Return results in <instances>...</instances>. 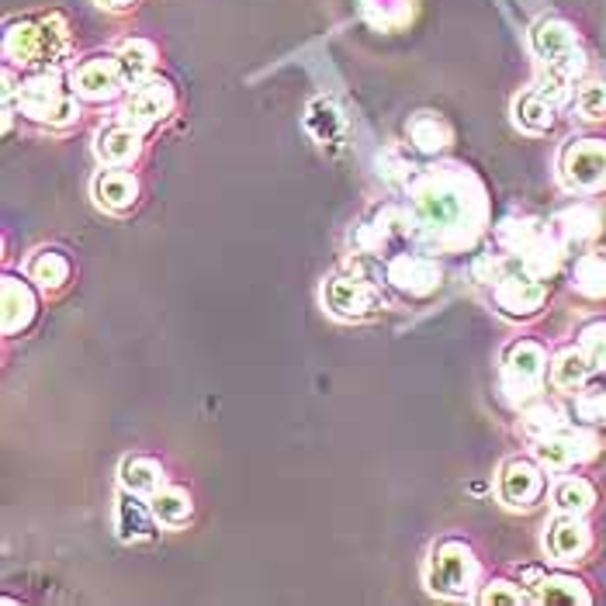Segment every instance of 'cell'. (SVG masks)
Instances as JSON below:
<instances>
[{"instance_id": "obj_5", "label": "cell", "mask_w": 606, "mask_h": 606, "mask_svg": "<svg viewBox=\"0 0 606 606\" xmlns=\"http://www.w3.org/2000/svg\"><path fill=\"white\" fill-rule=\"evenodd\" d=\"M170 108H173V91H170V83H163V80H142L139 87H132V94H129V101H125L122 122L142 132V129L156 125L160 119H166Z\"/></svg>"}, {"instance_id": "obj_28", "label": "cell", "mask_w": 606, "mask_h": 606, "mask_svg": "<svg viewBox=\"0 0 606 606\" xmlns=\"http://www.w3.org/2000/svg\"><path fill=\"white\" fill-rule=\"evenodd\" d=\"M364 11L371 21L395 28L413 14V0H364Z\"/></svg>"}, {"instance_id": "obj_3", "label": "cell", "mask_w": 606, "mask_h": 606, "mask_svg": "<svg viewBox=\"0 0 606 606\" xmlns=\"http://www.w3.org/2000/svg\"><path fill=\"white\" fill-rule=\"evenodd\" d=\"M18 104L24 108L28 119L49 122V125H67V122H73V114H77V101L67 94L63 80L55 73H49V70H42L32 80L21 83Z\"/></svg>"}, {"instance_id": "obj_14", "label": "cell", "mask_w": 606, "mask_h": 606, "mask_svg": "<svg viewBox=\"0 0 606 606\" xmlns=\"http://www.w3.org/2000/svg\"><path fill=\"white\" fill-rule=\"evenodd\" d=\"M98 156L108 166H125L139 156V129L132 125H111L98 135Z\"/></svg>"}, {"instance_id": "obj_19", "label": "cell", "mask_w": 606, "mask_h": 606, "mask_svg": "<svg viewBox=\"0 0 606 606\" xmlns=\"http://www.w3.org/2000/svg\"><path fill=\"white\" fill-rule=\"evenodd\" d=\"M516 122L531 129V132H544V129H552L555 125V104L547 101L544 94L531 91L516 101Z\"/></svg>"}, {"instance_id": "obj_27", "label": "cell", "mask_w": 606, "mask_h": 606, "mask_svg": "<svg viewBox=\"0 0 606 606\" xmlns=\"http://www.w3.org/2000/svg\"><path fill=\"white\" fill-rule=\"evenodd\" d=\"M305 122H309V129L315 132V139H320V142H336L343 135V114L326 98H320V101L309 108V119Z\"/></svg>"}, {"instance_id": "obj_24", "label": "cell", "mask_w": 606, "mask_h": 606, "mask_svg": "<svg viewBox=\"0 0 606 606\" xmlns=\"http://www.w3.org/2000/svg\"><path fill=\"white\" fill-rule=\"evenodd\" d=\"M150 509L160 524H170V527L184 524L191 516V496L181 493V488H160V493H153V499H150Z\"/></svg>"}, {"instance_id": "obj_6", "label": "cell", "mask_w": 606, "mask_h": 606, "mask_svg": "<svg viewBox=\"0 0 606 606\" xmlns=\"http://www.w3.org/2000/svg\"><path fill=\"white\" fill-rule=\"evenodd\" d=\"M122 87H125V77L119 67V55H94V60L80 63L73 73V91L91 101H108L119 94Z\"/></svg>"}, {"instance_id": "obj_30", "label": "cell", "mask_w": 606, "mask_h": 606, "mask_svg": "<svg viewBox=\"0 0 606 606\" xmlns=\"http://www.w3.org/2000/svg\"><path fill=\"white\" fill-rule=\"evenodd\" d=\"M575 104H579L583 119H603L606 114V83H586L579 98H575Z\"/></svg>"}, {"instance_id": "obj_33", "label": "cell", "mask_w": 606, "mask_h": 606, "mask_svg": "<svg viewBox=\"0 0 606 606\" xmlns=\"http://www.w3.org/2000/svg\"><path fill=\"white\" fill-rule=\"evenodd\" d=\"M101 8H111V11H122V8H129L132 0H98Z\"/></svg>"}, {"instance_id": "obj_22", "label": "cell", "mask_w": 606, "mask_h": 606, "mask_svg": "<svg viewBox=\"0 0 606 606\" xmlns=\"http://www.w3.org/2000/svg\"><path fill=\"white\" fill-rule=\"evenodd\" d=\"M575 287L589 299L606 295V253H586L579 264H575Z\"/></svg>"}, {"instance_id": "obj_18", "label": "cell", "mask_w": 606, "mask_h": 606, "mask_svg": "<svg viewBox=\"0 0 606 606\" xmlns=\"http://www.w3.org/2000/svg\"><path fill=\"white\" fill-rule=\"evenodd\" d=\"M122 482L132 493H160L163 485V468L156 465L153 457H129L122 465Z\"/></svg>"}, {"instance_id": "obj_15", "label": "cell", "mask_w": 606, "mask_h": 606, "mask_svg": "<svg viewBox=\"0 0 606 606\" xmlns=\"http://www.w3.org/2000/svg\"><path fill=\"white\" fill-rule=\"evenodd\" d=\"M36 315V295L32 287L18 277H4V333H18L32 323Z\"/></svg>"}, {"instance_id": "obj_13", "label": "cell", "mask_w": 606, "mask_h": 606, "mask_svg": "<svg viewBox=\"0 0 606 606\" xmlns=\"http://www.w3.org/2000/svg\"><path fill=\"white\" fill-rule=\"evenodd\" d=\"M135 194H139V184H135L132 173H125V170H104V173H98L94 198L101 201L104 209L125 212V209H132Z\"/></svg>"}, {"instance_id": "obj_20", "label": "cell", "mask_w": 606, "mask_h": 606, "mask_svg": "<svg viewBox=\"0 0 606 606\" xmlns=\"http://www.w3.org/2000/svg\"><path fill=\"white\" fill-rule=\"evenodd\" d=\"M583 444H586V441H579V437H547V441L537 447V457L544 461L547 468L562 472V468L575 465V461L589 454V451H583Z\"/></svg>"}, {"instance_id": "obj_4", "label": "cell", "mask_w": 606, "mask_h": 606, "mask_svg": "<svg viewBox=\"0 0 606 606\" xmlns=\"http://www.w3.org/2000/svg\"><path fill=\"white\" fill-rule=\"evenodd\" d=\"M534 49L544 60L547 73H558L565 80H572L575 73H583L586 60H583V49L579 39H575L572 24H565L562 18H544L534 28Z\"/></svg>"}, {"instance_id": "obj_32", "label": "cell", "mask_w": 606, "mask_h": 606, "mask_svg": "<svg viewBox=\"0 0 606 606\" xmlns=\"http://www.w3.org/2000/svg\"><path fill=\"white\" fill-rule=\"evenodd\" d=\"M534 596H527L524 589H516L513 583H493L482 593V603H527Z\"/></svg>"}, {"instance_id": "obj_25", "label": "cell", "mask_w": 606, "mask_h": 606, "mask_svg": "<svg viewBox=\"0 0 606 606\" xmlns=\"http://www.w3.org/2000/svg\"><path fill=\"white\" fill-rule=\"evenodd\" d=\"M596 503V493L586 478H568L555 488V506L558 513H568V516H583L589 506Z\"/></svg>"}, {"instance_id": "obj_21", "label": "cell", "mask_w": 606, "mask_h": 606, "mask_svg": "<svg viewBox=\"0 0 606 606\" xmlns=\"http://www.w3.org/2000/svg\"><path fill=\"white\" fill-rule=\"evenodd\" d=\"M589 367H593V361L586 357V351H565V354H558V361L552 367V382L558 388L572 392L589 378Z\"/></svg>"}, {"instance_id": "obj_12", "label": "cell", "mask_w": 606, "mask_h": 606, "mask_svg": "<svg viewBox=\"0 0 606 606\" xmlns=\"http://www.w3.org/2000/svg\"><path fill=\"white\" fill-rule=\"evenodd\" d=\"M544 295H547V292H544V284H541V281H534V277H527V274H513V277H503L499 292H496V302H499V309L509 312V315H531V312L541 309Z\"/></svg>"}, {"instance_id": "obj_9", "label": "cell", "mask_w": 606, "mask_h": 606, "mask_svg": "<svg viewBox=\"0 0 606 606\" xmlns=\"http://www.w3.org/2000/svg\"><path fill=\"white\" fill-rule=\"evenodd\" d=\"M506 378H509V388L519 392V395H531L541 378H544V351L537 343H516L509 351V361H506Z\"/></svg>"}, {"instance_id": "obj_17", "label": "cell", "mask_w": 606, "mask_h": 606, "mask_svg": "<svg viewBox=\"0 0 606 606\" xmlns=\"http://www.w3.org/2000/svg\"><path fill=\"white\" fill-rule=\"evenodd\" d=\"M534 599L537 603H589V593L583 589L579 579H572V575H544L534 586Z\"/></svg>"}, {"instance_id": "obj_11", "label": "cell", "mask_w": 606, "mask_h": 606, "mask_svg": "<svg viewBox=\"0 0 606 606\" xmlns=\"http://www.w3.org/2000/svg\"><path fill=\"white\" fill-rule=\"evenodd\" d=\"M326 302L336 315H367V312L378 309V292L364 281L336 277L326 287Z\"/></svg>"}, {"instance_id": "obj_31", "label": "cell", "mask_w": 606, "mask_h": 606, "mask_svg": "<svg viewBox=\"0 0 606 606\" xmlns=\"http://www.w3.org/2000/svg\"><path fill=\"white\" fill-rule=\"evenodd\" d=\"M583 351L593 361V367H606V323H593L583 333Z\"/></svg>"}, {"instance_id": "obj_29", "label": "cell", "mask_w": 606, "mask_h": 606, "mask_svg": "<svg viewBox=\"0 0 606 606\" xmlns=\"http://www.w3.org/2000/svg\"><path fill=\"white\" fill-rule=\"evenodd\" d=\"M410 132H413V142L420 150H441L444 139H447V125L437 119V114H420Z\"/></svg>"}, {"instance_id": "obj_7", "label": "cell", "mask_w": 606, "mask_h": 606, "mask_svg": "<svg viewBox=\"0 0 606 606\" xmlns=\"http://www.w3.org/2000/svg\"><path fill=\"white\" fill-rule=\"evenodd\" d=\"M565 178L579 191H596L606 184V142L586 139L575 142L565 153Z\"/></svg>"}, {"instance_id": "obj_2", "label": "cell", "mask_w": 606, "mask_h": 606, "mask_svg": "<svg viewBox=\"0 0 606 606\" xmlns=\"http://www.w3.org/2000/svg\"><path fill=\"white\" fill-rule=\"evenodd\" d=\"M478 579V562L472 555L468 544L461 541H444L433 547V558H430V589L441 593V596H472Z\"/></svg>"}, {"instance_id": "obj_26", "label": "cell", "mask_w": 606, "mask_h": 606, "mask_svg": "<svg viewBox=\"0 0 606 606\" xmlns=\"http://www.w3.org/2000/svg\"><path fill=\"white\" fill-rule=\"evenodd\" d=\"M28 274H32V281H39L42 287H60L70 277V260L55 250H46L28 264Z\"/></svg>"}, {"instance_id": "obj_8", "label": "cell", "mask_w": 606, "mask_h": 606, "mask_svg": "<svg viewBox=\"0 0 606 606\" xmlns=\"http://www.w3.org/2000/svg\"><path fill=\"white\" fill-rule=\"evenodd\" d=\"M544 547L552 552V558L558 562H579L589 547V531L586 524H579L575 516L562 513L552 527H547V537H544Z\"/></svg>"}, {"instance_id": "obj_10", "label": "cell", "mask_w": 606, "mask_h": 606, "mask_svg": "<svg viewBox=\"0 0 606 606\" xmlns=\"http://www.w3.org/2000/svg\"><path fill=\"white\" fill-rule=\"evenodd\" d=\"M499 488L509 506H534L544 493V475L531 461H509Z\"/></svg>"}, {"instance_id": "obj_1", "label": "cell", "mask_w": 606, "mask_h": 606, "mask_svg": "<svg viewBox=\"0 0 606 606\" xmlns=\"http://www.w3.org/2000/svg\"><path fill=\"white\" fill-rule=\"evenodd\" d=\"M67 21L60 14H49L36 24H11L8 39H4V52L8 60L18 67H39L46 70L49 63H55L67 52Z\"/></svg>"}, {"instance_id": "obj_16", "label": "cell", "mask_w": 606, "mask_h": 606, "mask_svg": "<svg viewBox=\"0 0 606 606\" xmlns=\"http://www.w3.org/2000/svg\"><path fill=\"white\" fill-rule=\"evenodd\" d=\"M153 63H156V46L153 42H147V39H129V42H122V49H119V67H122V77H125L129 87H139L142 80H150Z\"/></svg>"}, {"instance_id": "obj_23", "label": "cell", "mask_w": 606, "mask_h": 606, "mask_svg": "<svg viewBox=\"0 0 606 606\" xmlns=\"http://www.w3.org/2000/svg\"><path fill=\"white\" fill-rule=\"evenodd\" d=\"M150 516H153V509H147L139 499H132V496H122V503H119V534H122L125 541H142V537H150V534H153Z\"/></svg>"}]
</instances>
